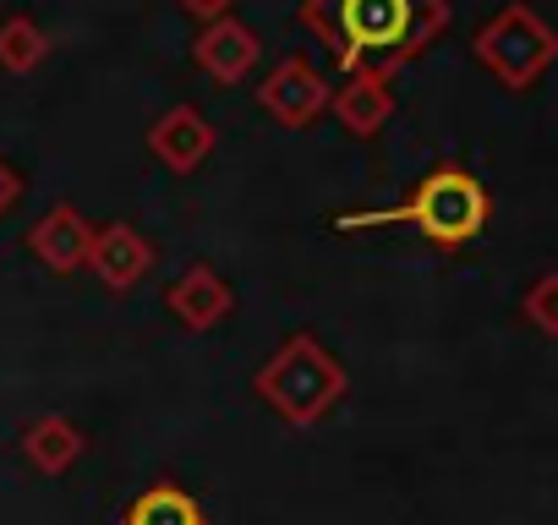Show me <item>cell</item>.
<instances>
[{
    "label": "cell",
    "mask_w": 558,
    "mask_h": 525,
    "mask_svg": "<svg viewBox=\"0 0 558 525\" xmlns=\"http://www.w3.org/2000/svg\"><path fill=\"white\" fill-rule=\"evenodd\" d=\"M252 394L291 427H318L345 394H351V378L345 367L335 362V351L318 340V334H291L279 345L257 378H252Z\"/></svg>",
    "instance_id": "3957f363"
},
{
    "label": "cell",
    "mask_w": 558,
    "mask_h": 525,
    "mask_svg": "<svg viewBox=\"0 0 558 525\" xmlns=\"http://www.w3.org/2000/svg\"><path fill=\"white\" fill-rule=\"evenodd\" d=\"M165 307H170V318H175L181 329L208 334V329L230 323V313H235V291L208 269V262H192V269L165 291Z\"/></svg>",
    "instance_id": "52a82bcc"
},
{
    "label": "cell",
    "mask_w": 558,
    "mask_h": 525,
    "mask_svg": "<svg viewBox=\"0 0 558 525\" xmlns=\"http://www.w3.org/2000/svg\"><path fill=\"white\" fill-rule=\"evenodd\" d=\"M83 449H88V438H83V427L66 422V416H39V422L23 427V460H28L39 476H66V471L83 460Z\"/></svg>",
    "instance_id": "7c38bea8"
},
{
    "label": "cell",
    "mask_w": 558,
    "mask_h": 525,
    "mask_svg": "<svg viewBox=\"0 0 558 525\" xmlns=\"http://www.w3.org/2000/svg\"><path fill=\"white\" fill-rule=\"evenodd\" d=\"M45 56H50V34L34 17H7L0 23V72L28 77V72L45 66Z\"/></svg>",
    "instance_id": "5bb4252c"
},
{
    "label": "cell",
    "mask_w": 558,
    "mask_h": 525,
    "mask_svg": "<svg viewBox=\"0 0 558 525\" xmlns=\"http://www.w3.org/2000/svg\"><path fill=\"white\" fill-rule=\"evenodd\" d=\"M148 154H154L170 175H192V170L214 154V126H208L192 105H170V110L148 126Z\"/></svg>",
    "instance_id": "30bf717a"
},
{
    "label": "cell",
    "mask_w": 558,
    "mask_h": 525,
    "mask_svg": "<svg viewBox=\"0 0 558 525\" xmlns=\"http://www.w3.org/2000/svg\"><path fill=\"white\" fill-rule=\"evenodd\" d=\"M329 99H335V88H329L324 72H318L313 61H302V56L279 61V66L257 83V105H263L279 126H291V132L313 126V121L329 110Z\"/></svg>",
    "instance_id": "5b68a950"
},
{
    "label": "cell",
    "mask_w": 558,
    "mask_h": 525,
    "mask_svg": "<svg viewBox=\"0 0 558 525\" xmlns=\"http://www.w3.org/2000/svg\"><path fill=\"white\" fill-rule=\"evenodd\" d=\"M302 23L345 77H395L449 28V0H302Z\"/></svg>",
    "instance_id": "6da1fadb"
},
{
    "label": "cell",
    "mask_w": 558,
    "mask_h": 525,
    "mask_svg": "<svg viewBox=\"0 0 558 525\" xmlns=\"http://www.w3.org/2000/svg\"><path fill=\"white\" fill-rule=\"evenodd\" d=\"M88 241H94V224H88L72 203L45 208L39 224L28 230V252L45 262L50 274H77V269H88Z\"/></svg>",
    "instance_id": "ba28073f"
},
{
    "label": "cell",
    "mask_w": 558,
    "mask_h": 525,
    "mask_svg": "<svg viewBox=\"0 0 558 525\" xmlns=\"http://www.w3.org/2000/svg\"><path fill=\"white\" fill-rule=\"evenodd\" d=\"M88 269L110 285V291H132L148 280L154 269V241L132 224H94V241H88Z\"/></svg>",
    "instance_id": "8992f818"
},
{
    "label": "cell",
    "mask_w": 558,
    "mask_h": 525,
    "mask_svg": "<svg viewBox=\"0 0 558 525\" xmlns=\"http://www.w3.org/2000/svg\"><path fill=\"white\" fill-rule=\"evenodd\" d=\"M23 203V170L12 159H0V213H12Z\"/></svg>",
    "instance_id": "2e32d148"
},
{
    "label": "cell",
    "mask_w": 558,
    "mask_h": 525,
    "mask_svg": "<svg viewBox=\"0 0 558 525\" xmlns=\"http://www.w3.org/2000/svg\"><path fill=\"white\" fill-rule=\"evenodd\" d=\"M471 56L509 88V94H525L553 61H558V34L531 12V7H504L498 17L482 23V34L471 39Z\"/></svg>",
    "instance_id": "277c9868"
},
{
    "label": "cell",
    "mask_w": 558,
    "mask_h": 525,
    "mask_svg": "<svg viewBox=\"0 0 558 525\" xmlns=\"http://www.w3.org/2000/svg\"><path fill=\"white\" fill-rule=\"evenodd\" d=\"M257 34L246 28V23H235V17H214V23H203V34L192 39V61H197V72L203 77H214V83H241L252 66H257Z\"/></svg>",
    "instance_id": "9c48e42d"
},
{
    "label": "cell",
    "mask_w": 558,
    "mask_h": 525,
    "mask_svg": "<svg viewBox=\"0 0 558 525\" xmlns=\"http://www.w3.org/2000/svg\"><path fill=\"white\" fill-rule=\"evenodd\" d=\"M520 313H525V323H531L536 334L558 340V274H542V280H536V285L525 291Z\"/></svg>",
    "instance_id": "9a60e30c"
},
{
    "label": "cell",
    "mask_w": 558,
    "mask_h": 525,
    "mask_svg": "<svg viewBox=\"0 0 558 525\" xmlns=\"http://www.w3.org/2000/svg\"><path fill=\"white\" fill-rule=\"evenodd\" d=\"M329 110H335L340 132H351V137H378V132L395 121V88H389V77H378V72H351L345 88H335Z\"/></svg>",
    "instance_id": "8fae6325"
},
{
    "label": "cell",
    "mask_w": 558,
    "mask_h": 525,
    "mask_svg": "<svg viewBox=\"0 0 558 525\" xmlns=\"http://www.w3.org/2000/svg\"><path fill=\"white\" fill-rule=\"evenodd\" d=\"M181 7H186L197 23H214V17H225V12L235 7V0H181Z\"/></svg>",
    "instance_id": "e0dca14e"
},
{
    "label": "cell",
    "mask_w": 558,
    "mask_h": 525,
    "mask_svg": "<svg viewBox=\"0 0 558 525\" xmlns=\"http://www.w3.org/2000/svg\"><path fill=\"white\" fill-rule=\"evenodd\" d=\"M126 525H203V509H197V498H192L186 487L159 481V487H148L143 498H132Z\"/></svg>",
    "instance_id": "4fadbf2b"
},
{
    "label": "cell",
    "mask_w": 558,
    "mask_h": 525,
    "mask_svg": "<svg viewBox=\"0 0 558 525\" xmlns=\"http://www.w3.org/2000/svg\"><path fill=\"white\" fill-rule=\"evenodd\" d=\"M487 213H493V197L487 186L465 170V164H433L411 197L400 208H373V213H340L335 224L340 230H367V224H411L422 230L433 246L444 252H460L471 246L482 230H487Z\"/></svg>",
    "instance_id": "7a4b0ae2"
}]
</instances>
